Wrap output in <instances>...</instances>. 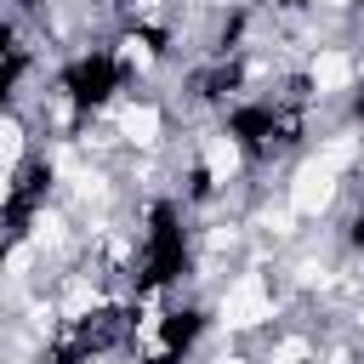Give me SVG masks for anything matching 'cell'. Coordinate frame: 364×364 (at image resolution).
Masks as SVG:
<instances>
[{
  "label": "cell",
  "mask_w": 364,
  "mask_h": 364,
  "mask_svg": "<svg viewBox=\"0 0 364 364\" xmlns=\"http://www.w3.org/2000/svg\"><path fill=\"white\" fill-rule=\"evenodd\" d=\"M301 358H307V341H301V336L279 341V353H273V364H301Z\"/></svg>",
  "instance_id": "ba28073f"
},
{
  "label": "cell",
  "mask_w": 364,
  "mask_h": 364,
  "mask_svg": "<svg viewBox=\"0 0 364 364\" xmlns=\"http://www.w3.org/2000/svg\"><path fill=\"white\" fill-rule=\"evenodd\" d=\"M216 364H239V358H216Z\"/></svg>",
  "instance_id": "7c38bea8"
},
{
  "label": "cell",
  "mask_w": 364,
  "mask_h": 364,
  "mask_svg": "<svg viewBox=\"0 0 364 364\" xmlns=\"http://www.w3.org/2000/svg\"><path fill=\"white\" fill-rule=\"evenodd\" d=\"M347 159H353V136H341V142H330L318 159H307V165L296 171V182H290V210L318 216V210L336 199V176H341Z\"/></svg>",
  "instance_id": "6da1fadb"
},
{
  "label": "cell",
  "mask_w": 364,
  "mask_h": 364,
  "mask_svg": "<svg viewBox=\"0 0 364 364\" xmlns=\"http://www.w3.org/2000/svg\"><path fill=\"white\" fill-rule=\"evenodd\" d=\"M17 154H23V131H17L11 119H0V171H6Z\"/></svg>",
  "instance_id": "8992f818"
},
{
  "label": "cell",
  "mask_w": 364,
  "mask_h": 364,
  "mask_svg": "<svg viewBox=\"0 0 364 364\" xmlns=\"http://www.w3.org/2000/svg\"><path fill=\"white\" fill-rule=\"evenodd\" d=\"M159 6H165V0H142V11H159Z\"/></svg>",
  "instance_id": "30bf717a"
},
{
  "label": "cell",
  "mask_w": 364,
  "mask_h": 364,
  "mask_svg": "<svg viewBox=\"0 0 364 364\" xmlns=\"http://www.w3.org/2000/svg\"><path fill=\"white\" fill-rule=\"evenodd\" d=\"M267 313H273V296H267V284H262L256 273L233 279V290L222 296V324H228V330H250V324H262Z\"/></svg>",
  "instance_id": "7a4b0ae2"
},
{
  "label": "cell",
  "mask_w": 364,
  "mask_h": 364,
  "mask_svg": "<svg viewBox=\"0 0 364 364\" xmlns=\"http://www.w3.org/2000/svg\"><path fill=\"white\" fill-rule=\"evenodd\" d=\"M330 6H347V0H330Z\"/></svg>",
  "instance_id": "4fadbf2b"
},
{
  "label": "cell",
  "mask_w": 364,
  "mask_h": 364,
  "mask_svg": "<svg viewBox=\"0 0 364 364\" xmlns=\"http://www.w3.org/2000/svg\"><path fill=\"white\" fill-rule=\"evenodd\" d=\"M0 205H6V171H0Z\"/></svg>",
  "instance_id": "8fae6325"
},
{
  "label": "cell",
  "mask_w": 364,
  "mask_h": 364,
  "mask_svg": "<svg viewBox=\"0 0 364 364\" xmlns=\"http://www.w3.org/2000/svg\"><path fill=\"white\" fill-rule=\"evenodd\" d=\"M28 256H34V250H28V245H17V250L6 256V267H11V273H23V267H28Z\"/></svg>",
  "instance_id": "9c48e42d"
},
{
  "label": "cell",
  "mask_w": 364,
  "mask_h": 364,
  "mask_svg": "<svg viewBox=\"0 0 364 364\" xmlns=\"http://www.w3.org/2000/svg\"><path fill=\"white\" fill-rule=\"evenodd\" d=\"M119 131H125L136 148H148V142L159 136V114H154V108H125V114H119Z\"/></svg>",
  "instance_id": "5b68a950"
},
{
  "label": "cell",
  "mask_w": 364,
  "mask_h": 364,
  "mask_svg": "<svg viewBox=\"0 0 364 364\" xmlns=\"http://www.w3.org/2000/svg\"><path fill=\"white\" fill-rule=\"evenodd\" d=\"M205 171H210L216 182H228V176L239 171V148H233L228 136H205Z\"/></svg>",
  "instance_id": "277c9868"
},
{
  "label": "cell",
  "mask_w": 364,
  "mask_h": 364,
  "mask_svg": "<svg viewBox=\"0 0 364 364\" xmlns=\"http://www.w3.org/2000/svg\"><path fill=\"white\" fill-rule=\"evenodd\" d=\"M347 80H353V63H347L341 51H318V57H313V85H318V91H341Z\"/></svg>",
  "instance_id": "3957f363"
},
{
  "label": "cell",
  "mask_w": 364,
  "mask_h": 364,
  "mask_svg": "<svg viewBox=\"0 0 364 364\" xmlns=\"http://www.w3.org/2000/svg\"><path fill=\"white\" fill-rule=\"evenodd\" d=\"M85 307H97V290H91V284H74V290H68V318H80Z\"/></svg>",
  "instance_id": "52a82bcc"
}]
</instances>
